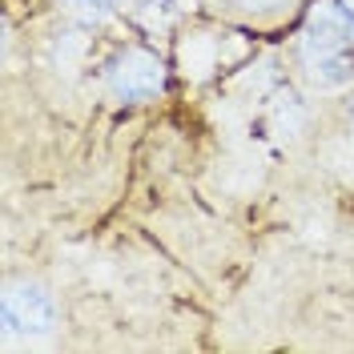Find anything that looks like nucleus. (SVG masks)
I'll use <instances>...</instances> for the list:
<instances>
[{"label": "nucleus", "mask_w": 354, "mask_h": 354, "mask_svg": "<svg viewBox=\"0 0 354 354\" xmlns=\"http://www.w3.org/2000/svg\"><path fill=\"white\" fill-rule=\"evenodd\" d=\"M161 85H165V65L145 48H129L113 68V88L125 101H145V97L161 93Z\"/></svg>", "instance_id": "obj_2"}, {"label": "nucleus", "mask_w": 354, "mask_h": 354, "mask_svg": "<svg viewBox=\"0 0 354 354\" xmlns=\"http://www.w3.org/2000/svg\"><path fill=\"white\" fill-rule=\"evenodd\" d=\"M342 8H346V12H351V21H354V0H342Z\"/></svg>", "instance_id": "obj_6"}, {"label": "nucleus", "mask_w": 354, "mask_h": 354, "mask_svg": "<svg viewBox=\"0 0 354 354\" xmlns=\"http://www.w3.org/2000/svg\"><path fill=\"white\" fill-rule=\"evenodd\" d=\"M57 326L53 294L37 282H17L4 290V330L8 334H48Z\"/></svg>", "instance_id": "obj_1"}, {"label": "nucleus", "mask_w": 354, "mask_h": 354, "mask_svg": "<svg viewBox=\"0 0 354 354\" xmlns=\"http://www.w3.org/2000/svg\"><path fill=\"white\" fill-rule=\"evenodd\" d=\"M177 8H194V0H177Z\"/></svg>", "instance_id": "obj_7"}, {"label": "nucleus", "mask_w": 354, "mask_h": 354, "mask_svg": "<svg viewBox=\"0 0 354 354\" xmlns=\"http://www.w3.org/2000/svg\"><path fill=\"white\" fill-rule=\"evenodd\" d=\"M218 44L214 37H189V41L181 44V65L189 77H209L214 68H218Z\"/></svg>", "instance_id": "obj_4"}, {"label": "nucleus", "mask_w": 354, "mask_h": 354, "mask_svg": "<svg viewBox=\"0 0 354 354\" xmlns=\"http://www.w3.org/2000/svg\"><path fill=\"white\" fill-rule=\"evenodd\" d=\"M250 8H266V4H274V0H245Z\"/></svg>", "instance_id": "obj_5"}, {"label": "nucleus", "mask_w": 354, "mask_h": 354, "mask_svg": "<svg viewBox=\"0 0 354 354\" xmlns=\"http://www.w3.org/2000/svg\"><path fill=\"white\" fill-rule=\"evenodd\" d=\"M302 65H306L310 81L322 88H338L351 81V57H346V48H334V53H322V57H302Z\"/></svg>", "instance_id": "obj_3"}]
</instances>
